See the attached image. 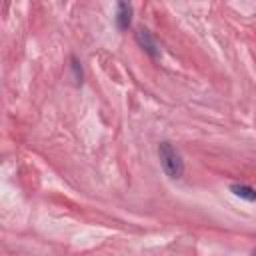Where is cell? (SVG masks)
<instances>
[{"label":"cell","mask_w":256,"mask_h":256,"mask_svg":"<svg viewBox=\"0 0 256 256\" xmlns=\"http://www.w3.org/2000/svg\"><path fill=\"white\" fill-rule=\"evenodd\" d=\"M252 256H256V250H254V252H252Z\"/></svg>","instance_id":"6"},{"label":"cell","mask_w":256,"mask_h":256,"mask_svg":"<svg viewBox=\"0 0 256 256\" xmlns=\"http://www.w3.org/2000/svg\"><path fill=\"white\" fill-rule=\"evenodd\" d=\"M132 24V6L128 2H118L116 4V26L120 30H128Z\"/></svg>","instance_id":"3"},{"label":"cell","mask_w":256,"mask_h":256,"mask_svg":"<svg viewBox=\"0 0 256 256\" xmlns=\"http://www.w3.org/2000/svg\"><path fill=\"white\" fill-rule=\"evenodd\" d=\"M70 66H72V72H74V80L80 84L82 82V66H80V62H78L76 56L70 58Z\"/></svg>","instance_id":"5"},{"label":"cell","mask_w":256,"mask_h":256,"mask_svg":"<svg viewBox=\"0 0 256 256\" xmlns=\"http://www.w3.org/2000/svg\"><path fill=\"white\" fill-rule=\"evenodd\" d=\"M158 158H160V166H162V170H164V174L168 178H172V180L182 178V174H184V160H182L180 152L170 142H160Z\"/></svg>","instance_id":"1"},{"label":"cell","mask_w":256,"mask_h":256,"mask_svg":"<svg viewBox=\"0 0 256 256\" xmlns=\"http://www.w3.org/2000/svg\"><path fill=\"white\" fill-rule=\"evenodd\" d=\"M134 38H136L138 46H140L146 54H150L152 58H158V56H160V48H158L154 36L150 34V30H146V28H138V30L134 32Z\"/></svg>","instance_id":"2"},{"label":"cell","mask_w":256,"mask_h":256,"mask_svg":"<svg viewBox=\"0 0 256 256\" xmlns=\"http://www.w3.org/2000/svg\"><path fill=\"white\" fill-rule=\"evenodd\" d=\"M230 192L242 200H248V202H256V188L248 186V184H232L230 186Z\"/></svg>","instance_id":"4"}]
</instances>
